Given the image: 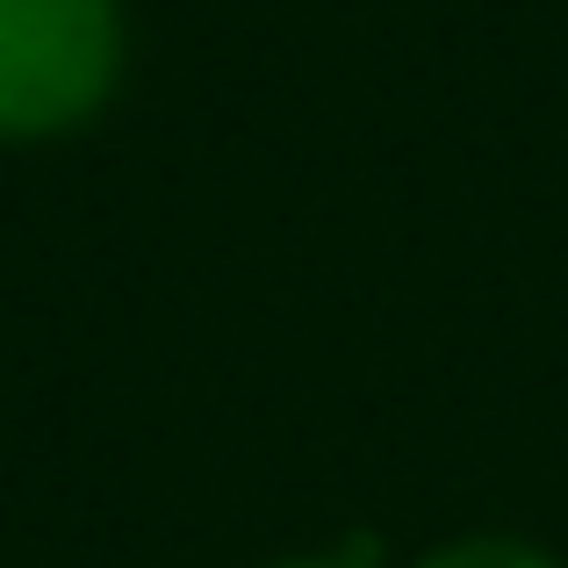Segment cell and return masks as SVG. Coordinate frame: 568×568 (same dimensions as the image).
Returning a JSON list of instances; mask_svg holds the SVG:
<instances>
[{"label":"cell","instance_id":"obj_1","mask_svg":"<svg viewBox=\"0 0 568 568\" xmlns=\"http://www.w3.org/2000/svg\"><path fill=\"white\" fill-rule=\"evenodd\" d=\"M115 80L109 0H0V138L65 130Z\"/></svg>","mask_w":568,"mask_h":568},{"label":"cell","instance_id":"obj_3","mask_svg":"<svg viewBox=\"0 0 568 568\" xmlns=\"http://www.w3.org/2000/svg\"><path fill=\"white\" fill-rule=\"evenodd\" d=\"M310 568H324V561H310Z\"/></svg>","mask_w":568,"mask_h":568},{"label":"cell","instance_id":"obj_2","mask_svg":"<svg viewBox=\"0 0 568 568\" xmlns=\"http://www.w3.org/2000/svg\"><path fill=\"white\" fill-rule=\"evenodd\" d=\"M432 568H547V561L526 555V547H504V540H475V547H454V555H439Z\"/></svg>","mask_w":568,"mask_h":568}]
</instances>
